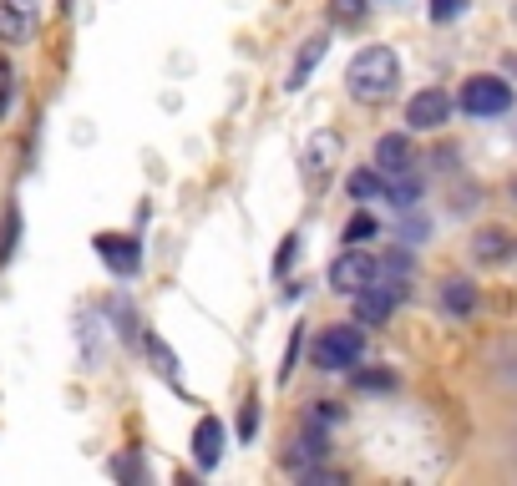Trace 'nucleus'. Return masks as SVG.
<instances>
[{"label": "nucleus", "instance_id": "9d476101", "mask_svg": "<svg viewBox=\"0 0 517 486\" xmlns=\"http://www.w3.org/2000/svg\"><path fill=\"white\" fill-rule=\"evenodd\" d=\"M218 456H224V426H218L213 416H203L198 431H193V461H198L203 471H213Z\"/></svg>", "mask_w": 517, "mask_h": 486}, {"label": "nucleus", "instance_id": "9b49d317", "mask_svg": "<svg viewBox=\"0 0 517 486\" xmlns=\"http://www.w3.org/2000/svg\"><path fill=\"white\" fill-rule=\"evenodd\" d=\"M335 157H340V137H335V132H320V137L310 142V157H305V178L315 183L320 173H330Z\"/></svg>", "mask_w": 517, "mask_h": 486}, {"label": "nucleus", "instance_id": "412c9836", "mask_svg": "<svg viewBox=\"0 0 517 486\" xmlns=\"http://www.w3.org/2000/svg\"><path fill=\"white\" fill-rule=\"evenodd\" d=\"M6 107H11V92H6V87H0V117H6Z\"/></svg>", "mask_w": 517, "mask_h": 486}, {"label": "nucleus", "instance_id": "2eb2a0df", "mask_svg": "<svg viewBox=\"0 0 517 486\" xmlns=\"http://www.w3.org/2000/svg\"><path fill=\"white\" fill-rule=\"evenodd\" d=\"M472 304H477V289L467 279H452L447 289H441V309L447 314H472Z\"/></svg>", "mask_w": 517, "mask_h": 486}, {"label": "nucleus", "instance_id": "4468645a", "mask_svg": "<svg viewBox=\"0 0 517 486\" xmlns=\"http://www.w3.org/2000/svg\"><path fill=\"white\" fill-rule=\"evenodd\" d=\"M345 188H350V198H355V203L386 198V173H381V168H376V173H365V168H360V173H350V183H345Z\"/></svg>", "mask_w": 517, "mask_h": 486}, {"label": "nucleus", "instance_id": "dca6fc26", "mask_svg": "<svg viewBox=\"0 0 517 486\" xmlns=\"http://www.w3.org/2000/svg\"><path fill=\"white\" fill-rule=\"evenodd\" d=\"M365 238H376V218L371 213H355L345 223V243H365Z\"/></svg>", "mask_w": 517, "mask_h": 486}, {"label": "nucleus", "instance_id": "f257e3e1", "mask_svg": "<svg viewBox=\"0 0 517 486\" xmlns=\"http://www.w3.org/2000/svg\"><path fill=\"white\" fill-rule=\"evenodd\" d=\"M401 81V61L391 46H360L350 56V71H345V87L355 102H386Z\"/></svg>", "mask_w": 517, "mask_h": 486}, {"label": "nucleus", "instance_id": "7ed1b4c3", "mask_svg": "<svg viewBox=\"0 0 517 486\" xmlns=\"http://www.w3.org/2000/svg\"><path fill=\"white\" fill-rule=\"evenodd\" d=\"M512 107V87L502 76H467L462 81V112L472 117H502Z\"/></svg>", "mask_w": 517, "mask_h": 486}, {"label": "nucleus", "instance_id": "ddd939ff", "mask_svg": "<svg viewBox=\"0 0 517 486\" xmlns=\"http://www.w3.org/2000/svg\"><path fill=\"white\" fill-rule=\"evenodd\" d=\"M472 254H477L482 264H497V259H507V254H512V238H507L502 228H482V233L472 238Z\"/></svg>", "mask_w": 517, "mask_h": 486}, {"label": "nucleus", "instance_id": "6ab92c4d", "mask_svg": "<svg viewBox=\"0 0 517 486\" xmlns=\"http://www.w3.org/2000/svg\"><path fill=\"white\" fill-rule=\"evenodd\" d=\"M330 11H335V21H355L360 16V0H335Z\"/></svg>", "mask_w": 517, "mask_h": 486}, {"label": "nucleus", "instance_id": "0eeeda50", "mask_svg": "<svg viewBox=\"0 0 517 486\" xmlns=\"http://www.w3.org/2000/svg\"><path fill=\"white\" fill-rule=\"evenodd\" d=\"M411 162H416V152H411L406 132H386V137L376 142V168H381L386 178H406Z\"/></svg>", "mask_w": 517, "mask_h": 486}, {"label": "nucleus", "instance_id": "4be33fe9", "mask_svg": "<svg viewBox=\"0 0 517 486\" xmlns=\"http://www.w3.org/2000/svg\"><path fill=\"white\" fill-rule=\"evenodd\" d=\"M11 6H21V11H31V16H36V0H11Z\"/></svg>", "mask_w": 517, "mask_h": 486}, {"label": "nucleus", "instance_id": "1a4fd4ad", "mask_svg": "<svg viewBox=\"0 0 517 486\" xmlns=\"http://www.w3.org/2000/svg\"><path fill=\"white\" fill-rule=\"evenodd\" d=\"M325 51H330V36H310L305 46H300V56H294V66H289V76H284V92H300L305 81L315 76V66L325 61Z\"/></svg>", "mask_w": 517, "mask_h": 486}, {"label": "nucleus", "instance_id": "f03ea898", "mask_svg": "<svg viewBox=\"0 0 517 486\" xmlns=\"http://www.w3.org/2000/svg\"><path fill=\"white\" fill-rule=\"evenodd\" d=\"M360 355H365V335L355 324H335V330H325L315 340V365L320 370H350V365H360Z\"/></svg>", "mask_w": 517, "mask_h": 486}, {"label": "nucleus", "instance_id": "aec40b11", "mask_svg": "<svg viewBox=\"0 0 517 486\" xmlns=\"http://www.w3.org/2000/svg\"><path fill=\"white\" fill-rule=\"evenodd\" d=\"M254 426H259V416H254V405H244V416H239V436H254Z\"/></svg>", "mask_w": 517, "mask_h": 486}, {"label": "nucleus", "instance_id": "423d86ee", "mask_svg": "<svg viewBox=\"0 0 517 486\" xmlns=\"http://www.w3.org/2000/svg\"><path fill=\"white\" fill-rule=\"evenodd\" d=\"M97 254L107 259L112 274H137V264H142L137 238H127V233H97Z\"/></svg>", "mask_w": 517, "mask_h": 486}, {"label": "nucleus", "instance_id": "a211bd4d", "mask_svg": "<svg viewBox=\"0 0 517 486\" xmlns=\"http://www.w3.org/2000/svg\"><path fill=\"white\" fill-rule=\"evenodd\" d=\"M467 0H431V21H457Z\"/></svg>", "mask_w": 517, "mask_h": 486}, {"label": "nucleus", "instance_id": "6e6552de", "mask_svg": "<svg viewBox=\"0 0 517 486\" xmlns=\"http://www.w3.org/2000/svg\"><path fill=\"white\" fill-rule=\"evenodd\" d=\"M330 456V436H325V426H320V416H310L305 421V431H300V441H294V451H289V461L300 466V471H310L315 461H325Z\"/></svg>", "mask_w": 517, "mask_h": 486}, {"label": "nucleus", "instance_id": "39448f33", "mask_svg": "<svg viewBox=\"0 0 517 486\" xmlns=\"http://www.w3.org/2000/svg\"><path fill=\"white\" fill-rule=\"evenodd\" d=\"M376 269H381V264H376L371 254H360V249H350V254H340V259L330 264V284H335L340 294H360L365 284L376 279Z\"/></svg>", "mask_w": 517, "mask_h": 486}, {"label": "nucleus", "instance_id": "f3484780", "mask_svg": "<svg viewBox=\"0 0 517 486\" xmlns=\"http://www.w3.org/2000/svg\"><path fill=\"white\" fill-rule=\"evenodd\" d=\"M294 249H300V238H294V233H289V238L279 243V254H274V274H279V279L289 274V264H294Z\"/></svg>", "mask_w": 517, "mask_h": 486}, {"label": "nucleus", "instance_id": "f8f14e48", "mask_svg": "<svg viewBox=\"0 0 517 486\" xmlns=\"http://www.w3.org/2000/svg\"><path fill=\"white\" fill-rule=\"evenodd\" d=\"M26 36H31V11L11 6V0H0V41H11V46H21Z\"/></svg>", "mask_w": 517, "mask_h": 486}, {"label": "nucleus", "instance_id": "20e7f679", "mask_svg": "<svg viewBox=\"0 0 517 486\" xmlns=\"http://www.w3.org/2000/svg\"><path fill=\"white\" fill-rule=\"evenodd\" d=\"M447 117H452V97L441 92V87H426V92H416L406 102V127L411 132H436Z\"/></svg>", "mask_w": 517, "mask_h": 486}]
</instances>
